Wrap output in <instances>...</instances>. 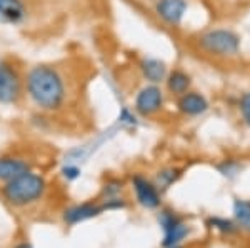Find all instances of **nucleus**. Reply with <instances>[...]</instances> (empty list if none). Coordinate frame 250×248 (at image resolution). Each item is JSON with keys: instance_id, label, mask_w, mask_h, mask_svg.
I'll use <instances>...</instances> for the list:
<instances>
[{"instance_id": "1", "label": "nucleus", "mask_w": 250, "mask_h": 248, "mask_svg": "<svg viewBox=\"0 0 250 248\" xmlns=\"http://www.w3.org/2000/svg\"><path fill=\"white\" fill-rule=\"evenodd\" d=\"M23 90L35 109L59 112L67 102V80L59 67L37 63L23 74Z\"/></svg>"}, {"instance_id": "2", "label": "nucleus", "mask_w": 250, "mask_h": 248, "mask_svg": "<svg viewBox=\"0 0 250 248\" xmlns=\"http://www.w3.org/2000/svg\"><path fill=\"white\" fill-rule=\"evenodd\" d=\"M47 190V182L42 175L29 170L27 173L3 183L2 195L10 205L27 207L43 197Z\"/></svg>"}, {"instance_id": "3", "label": "nucleus", "mask_w": 250, "mask_h": 248, "mask_svg": "<svg viewBox=\"0 0 250 248\" xmlns=\"http://www.w3.org/2000/svg\"><path fill=\"white\" fill-rule=\"evenodd\" d=\"M197 47L212 57H235L240 50V37L230 29H210L197 37Z\"/></svg>"}, {"instance_id": "4", "label": "nucleus", "mask_w": 250, "mask_h": 248, "mask_svg": "<svg viewBox=\"0 0 250 248\" xmlns=\"http://www.w3.org/2000/svg\"><path fill=\"white\" fill-rule=\"evenodd\" d=\"M23 95V74L14 62L0 58V105H15Z\"/></svg>"}, {"instance_id": "5", "label": "nucleus", "mask_w": 250, "mask_h": 248, "mask_svg": "<svg viewBox=\"0 0 250 248\" xmlns=\"http://www.w3.org/2000/svg\"><path fill=\"white\" fill-rule=\"evenodd\" d=\"M165 95L160 85L147 83L135 94L134 110L140 117H154L164 109Z\"/></svg>"}, {"instance_id": "6", "label": "nucleus", "mask_w": 250, "mask_h": 248, "mask_svg": "<svg viewBox=\"0 0 250 248\" xmlns=\"http://www.w3.org/2000/svg\"><path fill=\"white\" fill-rule=\"evenodd\" d=\"M187 9V0H155L154 3L155 15L168 27H179L184 22Z\"/></svg>"}, {"instance_id": "7", "label": "nucleus", "mask_w": 250, "mask_h": 248, "mask_svg": "<svg viewBox=\"0 0 250 248\" xmlns=\"http://www.w3.org/2000/svg\"><path fill=\"white\" fill-rule=\"evenodd\" d=\"M27 15L29 10L25 0H0V25H22Z\"/></svg>"}, {"instance_id": "8", "label": "nucleus", "mask_w": 250, "mask_h": 248, "mask_svg": "<svg viewBox=\"0 0 250 248\" xmlns=\"http://www.w3.org/2000/svg\"><path fill=\"white\" fill-rule=\"evenodd\" d=\"M177 110L187 117H199L208 110V100L200 92L188 90L177 97Z\"/></svg>"}, {"instance_id": "9", "label": "nucleus", "mask_w": 250, "mask_h": 248, "mask_svg": "<svg viewBox=\"0 0 250 248\" xmlns=\"http://www.w3.org/2000/svg\"><path fill=\"white\" fill-rule=\"evenodd\" d=\"M132 185H134L135 195L139 203L145 209H157L160 205V193L157 190V185L147 180L142 175H135L132 178Z\"/></svg>"}, {"instance_id": "10", "label": "nucleus", "mask_w": 250, "mask_h": 248, "mask_svg": "<svg viewBox=\"0 0 250 248\" xmlns=\"http://www.w3.org/2000/svg\"><path fill=\"white\" fill-rule=\"evenodd\" d=\"M160 223H162L165 230V238H164V247H173L185 238V235L188 233V229L185 223L180 222V218H177L172 211H162L160 215Z\"/></svg>"}, {"instance_id": "11", "label": "nucleus", "mask_w": 250, "mask_h": 248, "mask_svg": "<svg viewBox=\"0 0 250 248\" xmlns=\"http://www.w3.org/2000/svg\"><path fill=\"white\" fill-rule=\"evenodd\" d=\"M139 70L145 82L152 83V85H160V83H164L165 77H167V74H168L167 63H165L164 60L154 58V57H145L140 60Z\"/></svg>"}, {"instance_id": "12", "label": "nucleus", "mask_w": 250, "mask_h": 248, "mask_svg": "<svg viewBox=\"0 0 250 248\" xmlns=\"http://www.w3.org/2000/svg\"><path fill=\"white\" fill-rule=\"evenodd\" d=\"M30 170V163L25 158L14 157V155H3L0 157V182L7 183L10 180L20 177Z\"/></svg>"}, {"instance_id": "13", "label": "nucleus", "mask_w": 250, "mask_h": 248, "mask_svg": "<svg viewBox=\"0 0 250 248\" xmlns=\"http://www.w3.org/2000/svg\"><path fill=\"white\" fill-rule=\"evenodd\" d=\"M165 89L173 97H180L185 92L190 90L192 87V77L182 69H173L168 70L167 77H165Z\"/></svg>"}, {"instance_id": "14", "label": "nucleus", "mask_w": 250, "mask_h": 248, "mask_svg": "<svg viewBox=\"0 0 250 248\" xmlns=\"http://www.w3.org/2000/svg\"><path fill=\"white\" fill-rule=\"evenodd\" d=\"M100 210H102V209L94 205V203H83V205H77V207H72V209H68L65 211V215H63V218H65L67 223L74 225V223L83 222V220L99 215Z\"/></svg>"}, {"instance_id": "15", "label": "nucleus", "mask_w": 250, "mask_h": 248, "mask_svg": "<svg viewBox=\"0 0 250 248\" xmlns=\"http://www.w3.org/2000/svg\"><path fill=\"white\" fill-rule=\"evenodd\" d=\"M233 213L239 223L245 230H250V202L247 200H237L233 203Z\"/></svg>"}, {"instance_id": "16", "label": "nucleus", "mask_w": 250, "mask_h": 248, "mask_svg": "<svg viewBox=\"0 0 250 248\" xmlns=\"http://www.w3.org/2000/svg\"><path fill=\"white\" fill-rule=\"evenodd\" d=\"M239 112L242 115V120L250 127V92L242 94V97L239 100Z\"/></svg>"}, {"instance_id": "17", "label": "nucleus", "mask_w": 250, "mask_h": 248, "mask_svg": "<svg viewBox=\"0 0 250 248\" xmlns=\"http://www.w3.org/2000/svg\"><path fill=\"white\" fill-rule=\"evenodd\" d=\"M179 170L175 169H167V170H162L159 172V175H157V178H159V183L160 185H170L172 182H175L177 178H179Z\"/></svg>"}, {"instance_id": "18", "label": "nucleus", "mask_w": 250, "mask_h": 248, "mask_svg": "<svg viewBox=\"0 0 250 248\" xmlns=\"http://www.w3.org/2000/svg\"><path fill=\"white\" fill-rule=\"evenodd\" d=\"M62 173H63V177H65L67 180H74V178H77L80 175V170L75 165H67V167H63Z\"/></svg>"}, {"instance_id": "19", "label": "nucleus", "mask_w": 250, "mask_h": 248, "mask_svg": "<svg viewBox=\"0 0 250 248\" xmlns=\"http://www.w3.org/2000/svg\"><path fill=\"white\" fill-rule=\"evenodd\" d=\"M212 225L217 227V229H220V230H224V231H233V225L230 222H225V220L215 218V220H212Z\"/></svg>"}, {"instance_id": "20", "label": "nucleus", "mask_w": 250, "mask_h": 248, "mask_svg": "<svg viewBox=\"0 0 250 248\" xmlns=\"http://www.w3.org/2000/svg\"><path fill=\"white\" fill-rule=\"evenodd\" d=\"M15 248H32V247L29 245V243H20V245H17Z\"/></svg>"}, {"instance_id": "21", "label": "nucleus", "mask_w": 250, "mask_h": 248, "mask_svg": "<svg viewBox=\"0 0 250 248\" xmlns=\"http://www.w3.org/2000/svg\"><path fill=\"white\" fill-rule=\"evenodd\" d=\"M168 248H182V247H175V245H173V247H168Z\"/></svg>"}]
</instances>
